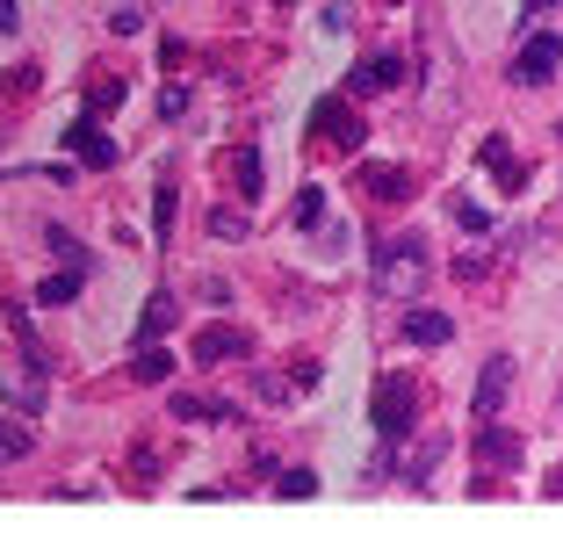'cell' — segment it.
I'll return each instance as SVG.
<instances>
[{
  "label": "cell",
  "instance_id": "obj_1",
  "mask_svg": "<svg viewBox=\"0 0 563 534\" xmlns=\"http://www.w3.org/2000/svg\"><path fill=\"white\" fill-rule=\"evenodd\" d=\"M427 282H433V246H427V232H398L390 246L376 253V297L412 303Z\"/></svg>",
  "mask_w": 563,
  "mask_h": 534
},
{
  "label": "cell",
  "instance_id": "obj_2",
  "mask_svg": "<svg viewBox=\"0 0 563 534\" xmlns=\"http://www.w3.org/2000/svg\"><path fill=\"white\" fill-rule=\"evenodd\" d=\"M368 419H376L383 441H412V426H419V383H412V376H383Z\"/></svg>",
  "mask_w": 563,
  "mask_h": 534
},
{
  "label": "cell",
  "instance_id": "obj_3",
  "mask_svg": "<svg viewBox=\"0 0 563 534\" xmlns=\"http://www.w3.org/2000/svg\"><path fill=\"white\" fill-rule=\"evenodd\" d=\"M311 131L325 137L332 152H362V123H354L347 94H325V101H318V116H311Z\"/></svg>",
  "mask_w": 563,
  "mask_h": 534
},
{
  "label": "cell",
  "instance_id": "obj_4",
  "mask_svg": "<svg viewBox=\"0 0 563 534\" xmlns=\"http://www.w3.org/2000/svg\"><path fill=\"white\" fill-rule=\"evenodd\" d=\"M506 398H514V354H492L477 390H470V404H477V419H492V412H506Z\"/></svg>",
  "mask_w": 563,
  "mask_h": 534
},
{
  "label": "cell",
  "instance_id": "obj_5",
  "mask_svg": "<svg viewBox=\"0 0 563 534\" xmlns=\"http://www.w3.org/2000/svg\"><path fill=\"white\" fill-rule=\"evenodd\" d=\"M556 58H563V44H556L549 30H534L528 44H520V58H514V80H520V87H542L549 73H556Z\"/></svg>",
  "mask_w": 563,
  "mask_h": 534
},
{
  "label": "cell",
  "instance_id": "obj_6",
  "mask_svg": "<svg viewBox=\"0 0 563 534\" xmlns=\"http://www.w3.org/2000/svg\"><path fill=\"white\" fill-rule=\"evenodd\" d=\"M66 152H80V167H117V145H109V131L95 116H80L66 131Z\"/></svg>",
  "mask_w": 563,
  "mask_h": 534
},
{
  "label": "cell",
  "instance_id": "obj_7",
  "mask_svg": "<svg viewBox=\"0 0 563 534\" xmlns=\"http://www.w3.org/2000/svg\"><path fill=\"white\" fill-rule=\"evenodd\" d=\"M398 80H405V66L390 58V51H383V58H362V66L347 73V94L362 101V94H383V87H398Z\"/></svg>",
  "mask_w": 563,
  "mask_h": 534
},
{
  "label": "cell",
  "instance_id": "obj_8",
  "mask_svg": "<svg viewBox=\"0 0 563 534\" xmlns=\"http://www.w3.org/2000/svg\"><path fill=\"white\" fill-rule=\"evenodd\" d=\"M246 325H210V333H196V361L217 368V361H232V354H246Z\"/></svg>",
  "mask_w": 563,
  "mask_h": 534
},
{
  "label": "cell",
  "instance_id": "obj_9",
  "mask_svg": "<svg viewBox=\"0 0 563 534\" xmlns=\"http://www.w3.org/2000/svg\"><path fill=\"white\" fill-rule=\"evenodd\" d=\"M477 463L492 469V477L520 469V434H506V426H484V434H477Z\"/></svg>",
  "mask_w": 563,
  "mask_h": 534
},
{
  "label": "cell",
  "instance_id": "obj_10",
  "mask_svg": "<svg viewBox=\"0 0 563 534\" xmlns=\"http://www.w3.org/2000/svg\"><path fill=\"white\" fill-rule=\"evenodd\" d=\"M354 188H362V196H383V202H405V196H412V181H405L398 167H376V159H362V167H354Z\"/></svg>",
  "mask_w": 563,
  "mask_h": 534
},
{
  "label": "cell",
  "instance_id": "obj_11",
  "mask_svg": "<svg viewBox=\"0 0 563 534\" xmlns=\"http://www.w3.org/2000/svg\"><path fill=\"white\" fill-rule=\"evenodd\" d=\"M405 340H412V347H448V340H455V318H448V311H419V303H412Z\"/></svg>",
  "mask_w": 563,
  "mask_h": 534
},
{
  "label": "cell",
  "instance_id": "obj_12",
  "mask_svg": "<svg viewBox=\"0 0 563 534\" xmlns=\"http://www.w3.org/2000/svg\"><path fill=\"white\" fill-rule=\"evenodd\" d=\"M174 318H181V303H174V289H152L145 318H137V347H145V340H166V333H174Z\"/></svg>",
  "mask_w": 563,
  "mask_h": 534
},
{
  "label": "cell",
  "instance_id": "obj_13",
  "mask_svg": "<svg viewBox=\"0 0 563 534\" xmlns=\"http://www.w3.org/2000/svg\"><path fill=\"white\" fill-rule=\"evenodd\" d=\"M484 167H492V174H498V188H506V196H514V188H520V181H528V174H520V167H514V145H506V137H484Z\"/></svg>",
  "mask_w": 563,
  "mask_h": 534
},
{
  "label": "cell",
  "instance_id": "obj_14",
  "mask_svg": "<svg viewBox=\"0 0 563 534\" xmlns=\"http://www.w3.org/2000/svg\"><path fill=\"white\" fill-rule=\"evenodd\" d=\"M80 282H87L80 267H58V275H44V282H36V303H73V297H80Z\"/></svg>",
  "mask_w": 563,
  "mask_h": 534
},
{
  "label": "cell",
  "instance_id": "obj_15",
  "mask_svg": "<svg viewBox=\"0 0 563 534\" xmlns=\"http://www.w3.org/2000/svg\"><path fill=\"white\" fill-rule=\"evenodd\" d=\"M30 455V419H0V469Z\"/></svg>",
  "mask_w": 563,
  "mask_h": 534
},
{
  "label": "cell",
  "instance_id": "obj_16",
  "mask_svg": "<svg viewBox=\"0 0 563 534\" xmlns=\"http://www.w3.org/2000/svg\"><path fill=\"white\" fill-rule=\"evenodd\" d=\"M131 368H137V383H166V376H174V361H166V354H159V340H145Z\"/></svg>",
  "mask_w": 563,
  "mask_h": 534
},
{
  "label": "cell",
  "instance_id": "obj_17",
  "mask_svg": "<svg viewBox=\"0 0 563 534\" xmlns=\"http://www.w3.org/2000/svg\"><path fill=\"white\" fill-rule=\"evenodd\" d=\"M117 101H123V87L109 80V73H95V80H87V116H109Z\"/></svg>",
  "mask_w": 563,
  "mask_h": 534
},
{
  "label": "cell",
  "instance_id": "obj_18",
  "mask_svg": "<svg viewBox=\"0 0 563 534\" xmlns=\"http://www.w3.org/2000/svg\"><path fill=\"white\" fill-rule=\"evenodd\" d=\"M433 469H441V441H419V448L405 455V477H412V485H427Z\"/></svg>",
  "mask_w": 563,
  "mask_h": 534
},
{
  "label": "cell",
  "instance_id": "obj_19",
  "mask_svg": "<svg viewBox=\"0 0 563 534\" xmlns=\"http://www.w3.org/2000/svg\"><path fill=\"white\" fill-rule=\"evenodd\" d=\"M232 188H239V196H261V159H253V152H232Z\"/></svg>",
  "mask_w": 563,
  "mask_h": 534
},
{
  "label": "cell",
  "instance_id": "obj_20",
  "mask_svg": "<svg viewBox=\"0 0 563 534\" xmlns=\"http://www.w3.org/2000/svg\"><path fill=\"white\" fill-rule=\"evenodd\" d=\"M51 253H58L66 267H80V275H87V246H80V238L66 232V224H51Z\"/></svg>",
  "mask_w": 563,
  "mask_h": 534
},
{
  "label": "cell",
  "instance_id": "obj_21",
  "mask_svg": "<svg viewBox=\"0 0 563 534\" xmlns=\"http://www.w3.org/2000/svg\"><path fill=\"white\" fill-rule=\"evenodd\" d=\"M275 491H282V499H318V477H311V469H282Z\"/></svg>",
  "mask_w": 563,
  "mask_h": 534
},
{
  "label": "cell",
  "instance_id": "obj_22",
  "mask_svg": "<svg viewBox=\"0 0 563 534\" xmlns=\"http://www.w3.org/2000/svg\"><path fill=\"white\" fill-rule=\"evenodd\" d=\"M455 224H463V232H492V210H484L477 196H455Z\"/></svg>",
  "mask_w": 563,
  "mask_h": 534
},
{
  "label": "cell",
  "instance_id": "obj_23",
  "mask_svg": "<svg viewBox=\"0 0 563 534\" xmlns=\"http://www.w3.org/2000/svg\"><path fill=\"white\" fill-rule=\"evenodd\" d=\"M8 404L36 412V404H44V376H15V383H8Z\"/></svg>",
  "mask_w": 563,
  "mask_h": 534
},
{
  "label": "cell",
  "instance_id": "obj_24",
  "mask_svg": "<svg viewBox=\"0 0 563 534\" xmlns=\"http://www.w3.org/2000/svg\"><path fill=\"white\" fill-rule=\"evenodd\" d=\"M318 218H325V188H303L297 196V232H311Z\"/></svg>",
  "mask_w": 563,
  "mask_h": 534
},
{
  "label": "cell",
  "instance_id": "obj_25",
  "mask_svg": "<svg viewBox=\"0 0 563 534\" xmlns=\"http://www.w3.org/2000/svg\"><path fill=\"white\" fill-rule=\"evenodd\" d=\"M152 232L174 238V181H159V210H152Z\"/></svg>",
  "mask_w": 563,
  "mask_h": 534
},
{
  "label": "cell",
  "instance_id": "obj_26",
  "mask_svg": "<svg viewBox=\"0 0 563 534\" xmlns=\"http://www.w3.org/2000/svg\"><path fill=\"white\" fill-rule=\"evenodd\" d=\"M210 232H217V238H246V218H239V210H217Z\"/></svg>",
  "mask_w": 563,
  "mask_h": 534
},
{
  "label": "cell",
  "instance_id": "obj_27",
  "mask_svg": "<svg viewBox=\"0 0 563 534\" xmlns=\"http://www.w3.org/2000/svg\"><path fill=\"white\" fill-rule=\"evenodd\" d=\"M159 116H166V123L188 116V87H166V94H159Z\"/></svg>",
  "mask_w": 563,
  "mask_h": 534
},
{
  "label": "cell",
  "instance_id": "obj_28",
  "mask_svg": "<svg viewBox=\"0 0 563 534\" xmlns=\"http://www.w3.org/2000/svg\"><path fill=\"white\" fill-rule=\"evenodd\" d=\"M15 22H22V15H15V0H0V30H15Z\"/></svg>",
  "mask_w": 563,
  "mask_h": 534
},
{
  "label": "cell",
  "instance_id": "obj_29",
  "mask_svg": "<svg viewBox=\"0 0 563 534\" xmlns=\"http://www.w3.org/2000/svg\"><path fill=\"white\" fill-rule=\"evenodd\" d=\"M528 8H549V0H528Z\"/></svg>",
  "mask_w": 563,
  "mask_h": 534
},
{
  "label": "cell",
  "instance_id": "obj_30",
  "mask_svg": "<svg viewBox=\"0 0 563 534\" xmlns=\"http://www.w3.org/2000/svg\"><path fill=\"white\" fill-rule=\"evenodd\" d=\"M390 8H398V0H390Z\"/></svg>",
  "mask_w": 563,
  "mask_h": 534
}]
</instances>
